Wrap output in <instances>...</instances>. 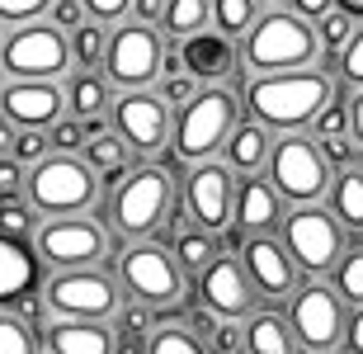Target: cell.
<instances>
[{"label":"cell","instance_id":"obj_1","mask_svg":"<svg viewBox=\"0 0 363 354\" xmlns=\"http://www.w3.org/2000/svg\"><path fill=\"white\" fill-rule=\"evenodd\" d=\"M335 104V85L321 71H269V76H255L250 81V109L264 128H279V133H297L316 123L325 109Z\"/></svg>","mask_w":363,"mask_h":354},{"label":"cell","instance_id":"obj_2","mask_svg":"<svg viewBox=\"0 0 363 354\" xmlns=\"http://www.w3.org/2000/svg\"><path fill=\"white\" fill-rule=\"evenodd\" d=\"M321 52V33L307 24V14L297 10H269L259 14L245 33V62L269 76V71H302Z\"/></svg>","mask_w":363,"mask_h":354},{"label":"cell","instance_id":"obj_3","mask_svg":"<svg viewBox=\"0 0 363 354\" xmlns=\"http://www.w3.org/2000/svg\"><path fill=\"white\" fill-rule=\"evenodd\" d=\"M94 165L90 161H76L71 151L62 156H48V161L33 165L28 175V204L48 213V218H67V213H85L94 204Z\"/></svg>","mask_w":363,"mask_h":354},{"label":"cell","instance_id":"obj_4","mask_svg":"<svg viewBox=\"0 0 363 354\" xmlns=\"http://www.w3.org/2000/svg\"><path fill=\"white\" fill-rule=\"evenodd\" d=\"M71 38L57 24H19L10 38L0 43V67L10 71V81H57L71 67Z\"/></svg>","mask_w":363,"mask_h":354},{"label":"cell","instance_id":"obj_5","mask_svg":"<svg viewBox=\"0 0 363 354\" xmlns=\"http://www.w3.org/2000/svg\"><path fill=\"white\" fill-rule=\"evenodd\" d=\"M170 213V175L161 165H142L118 179V189L108 199V222L118 236H147L161 227Z\"/></svg>","mask_w":363,"mask_h":354},{"label":"cell","instance_id":"obj_6","mask_svg":"<svg viewBox=\"0 0 363 354\" xmlns=\"http://www.w3.org/2000/svg\"><path fill=\"white\" fill-rule=\"evenodd\" d=\"M236 133V95L227 90H199L179 109L175 123V151L184 161H208L213 151H222Z\"/></svg>","mask_w":363,"mask_h":354},{"label":"cell","instance_id":"obj_7","mask_svg":"<svg viewBox=\"0 0 363 354\" xmlns=\"http://www.w3.org/2000/svg\"><path fill=\"white\" fill-rule=\"evenodd\" d=\"M283 245L293 250V260L307 274H325L345 255V222L316 204H297L283 218Z\"/></svg>","mask_w":363,"mask_h":354},{"label":"cell","instance_id":"obj_8","mask_svg":"<svg viewBox=\"0 0 363 354\" xmlns=\"http://www.w3.org/2000/svg\"><path fill=\"white\" fill-rule=\"evenodd\" d=\"M269 179L279 184L283 199L316 204L330 189V156L311 137H279V147L269 151Z\"/></svg>","mask_w":363,"mask_h":354},{"label":"cell","instance_id":"obj_9","mask_svg":"<svg viewBox=\"0 0 363 354\" xmlns=\"http://www.w3.org/2000/svg\"><path fill=\"white\" fill-rule=\"evenodd\" d=\"M118 279L147 307H175V302H184V265L175 255H165L161 245H128L118 260Z\"/></svg>","mask_w":363,"mask_h":354},{"label":"cell","instance_id":"obj_10","mask_svg":"<svg viewBox=\"0 0 363 354\" xmlns=\"http://www.w3.org/2000/svg\"><path fill=\"white\" fill-rule=\"evenodd\" d=\"M43 298H48V312L62 321H104L118 312V288L94 265L90 270H62L43 288Z\"/></svg>","mask_w":363,"mask_h":354},{"label":"cell","instance_id":"obj_11","mask_svg":"<svg viewBox=\"0 0 363 354\" xmlns=\"http://www.w3.org/2000/svg\"><path fill=\"white\" fill-rule=\"evenodd\" d=\"M297 331V345L307 354H325L335 350L345 341V326H350V316H345V298L335 293V284H307L293 293V312H288Z\"/></svg>","mask_w":363,"mask_h":354},{"label":"cell","instance_id":"obj_12","mask_svg":"<svg viewBox=\"0 0 363 354\" xmlns=\"http://www.w3.org/2000/svg\"><path fill=\"white\" fill-rule=\"evenodd\" d=\"M165 57H161V33L151 24H123L108 33V57H104V71L108 81L123 85V90H142L161 76Z\"/></svg>","mask_w":363,"mask_h":354},{"label":"cell","instance_id":"obj_13","mask_svg":"<svg viewBox=\"0 0 363 354\" xmlns=\"http://www.w3.org/2000/svg\"><path fill=\"white\" fill-rule=\"evenodd\" d=\"M108 250V232L99 222L81 218V213H67V218H52L38 227V255L57 270H90L99 265Z\"/></svg>","mask_w":363,"mask_h":354},{"label":"cell","instance_id":"obj_14","mask_svg":"<svg viewBox=\"0 0 363 354\" xmlns=\"http://www.w3.org/2000/svg\"><path fill=\"white\" fill-rule=\"evenodd\" d=\"M184 208L189 218L208 227V232H222L236 213V184H231V165L217 161H199L184 179Z\"/></svg>","mask_w":363,"mask_h":354},{"label":"cell","instance_id":"obj_15","mask_svg":"<svg viewBox=\"0 0 363 354\" xmlns=\"http://www.w3.org/2000/svg\"><path fill=\"white\" fill-rule=\"evenodd\" d=\"M113 128L133 151H156L170 133V104H165V95L123 90V99L113 104Z\"/></svg>","mask_w":363,"mask_h":354},{"label":"cell","instance_id":"obj_16","mask_svg":"<svg viewBox=\"0 0 363 354\" xmlns=\"http://www.w3.org/2000/svg\"><path fill=\"white\" fill-rule=\"evenodd\" d=\"M71 99L57 90V81H10L0 90V114L14 128H52Z\"/></svg>","mask_w":363,"mask_h":354},{"label":"cell","instance_id":"obj_17","mask_svg":"<svg viewBox=\"0 0 363 354\" xmlns=\"http://www.w3.org/2000/svg\"><path fill=\"white\" fill-rule=\"evenodd\" d=\"M203 279V302H208V312H217V316H245L250 307H255V279H250V270H241L236 260H222L217 255L208 270L199 274Z\"/></svg>","mask_w":363,"mask_h":354},{"label":"cell","instance_id":"obj_18","mask_svg":"<svg viewBox=\"0 0 363 354\" xmlns=\"http://www.w3.org/2000/svg\"><path fill=\"white\" fill-rule=\"evenodd\" d=\"M245 270H250V279H255V288L264 293V298H288V293L297 288V260H293V250L279 245L274 236H264V232L245 245Z\"/></svg>","mask_w":363,"mask_h":354},{"label":"cell","instance_id":"obj_19","mask_svg":"<svg viewBox=\"0 0 363 354\" xmlns=\"http://www.w3.org/2000/svg\"><path fill=\"white\" fill-rule=\"evenodd\" d=\"M179 57H184V71H194L199 81H222L231 71V62H236V52H231V33H222V28H199V33H189L184 48H179Z\"/></svg>","mask_w":363,"mask_h":354},{"label":"cell","instance_id":"obj_20","mask_svg":"<svg viewBox=\"0 0 363 354\" xmlns=\"http://www.w3.org/2000/svg\"><path fill=\"white\" fill-rule=\"evenodd\" d=\"M33 284H38L33 250H24L19 236L0 232V302H19L24 293H33Z\"/></svg>","mask_w":363,"mask_h":354},{"label":"cell","instance_id":"obj_21","mask_svg":"<svg viewBox=\"0 0 363 354\" xmlns=\"http://www.w3.org/2000/svg\"><path fill=\"white\" fill-rule=\"evenodd\" d=\"M279 184L274 179H245L241 194H236V218H241L245 232H269V227H279V218H288L279 208Z\"/></svg>","mask_w":363,"mask_h":354},{"label":"cell","instance_id":"obj_22","mask_svg":"<svg viewBox=\"0 0 363 354\" xmlns=\"http://www.w3.org/2000/svg\"><path fill=\"white\" fill-rule=\"evenodd\" d=\"M48 350L52 354H113V336L99 321H57V326H48Z\"/></svg>","mask_w":363,"mask_h":354},{"label":"cell","instance_id":"obj_23","mask_svg":"<svg viewBox=\"0 0 363 354\" xmlns=\"http://www.w3.org/2000/svg\"><path fill=\"white\" fill-rule=\"evenodd\" d=\"M293 350H297L293 321H283L274 312L250 316V326H245V354H293Z\"/></svg>","mask_w":363,"mask_h":354},{"label":"cell","instance_id":"obj_24","mask_svg":"<svg viewBox=\"0 0 363 354\" xmlns=\"http://www.w3.org/2000/svg\"><path fill=\"white\" fill-rule=\"evenodd\" d=\"M269 137H264V123H236V133L227 142V165L231 170H259L269 165Z\"/></svg>","mask_w":363,"mask_h":354},{"label":"cell","instance_id":"obj_25","mask_svg":"<svg viewBox=\"0 0 363 354\" xmlns=\"http://www.w3.org/2000/svg\"><path fill=\"white\" fill-rule=\"evenodd\" d=\"M330 213L350 232H363V170H354V165L340 170V179L330 184Z\"/></svg>","mask_w":363,"mask_h":354},{"label":"cell","instance_id":"obj_26","mask_svg":"<svg viewBox=\"0 0 363 354\" xmlns=\"http://www.w3.org/2000/svg\"><path fill=\"white\" fill-rule=\"evenodd\" d=\"M67 99H71V109H76V118H99V114L108 109V81H99V76L81 71V76L71 81Z\"/></svg>","mask_w":363,"mask_h":354},{"label":"cell","instance_id":"obj_27","mask_svg":"<svg viewBox=\"0 0 363 354\" xmlns=\"http://www.w3.org/2000/svg\"><path fill=\"white\" fill-rule=\"evenodd\" d=\"M208 19H213V0H170V10H165V28H170L175 38L199 33Z\"/></svg>","mask_w":363,"mask_h":354},{"label":"cell","instance_id":"obj_28","mask_svg":"<svg viewBox=\"0 0 363 354\" xmlns=\"http://www.w3.org/2000/svg\"><path fill=\"white\" fill-rule=\"evenodd\" d=\"M85 161L94 165V175H118L123 161H128V142L123 137H108V133H94L85 142Z\"/></svg>","mask_w":363,"mask_h":354},{"label":"cell","instance_id":"obj_29","mask_svg":"<svg viewBox=\"0 0 363 354\" xmlns=\"http://www.w3.org/2000/svg\"><path fill=\"white\" fill-rule=\"evenodd\" d=\"M71 57L81 62V67H94V62H104L108 57V33L99 19H85V24H76V33H71Z\"/></svg>","mask_w":363,"mask_h":354},{"label":"cell","instance_id":"obj_30","mask_svg":"<svg viewBox=\"0 0 363 354\" xmlns=\"http://www.w3.org/2000/svg\"><path fill=\"white\" fill-rule=\"evenodd\" d=\"M175 250H179V265H184L189 274H203V270L217 260V241H213V232H208V227H199V232H184Z\"/></svg>","mask_w":363,"mask_h":354},{"label":"cell","instance_id":"obj_31","mask_svg":"<svg viewBox=\"0 0 363 354\" xmlns=\"http://www.w3.org/2000/svg\"><path fill=\"white\" fill-rule=\"evenodd\" d=\"M335 293L350 307H363V250L354 245V250H345L335 265Z\"/></svg>","mask_w":363,"mask_h":354},{"label":"cell","instance_id":"obj_32","mask_svg":"<svg viewBox=\"0 0 363 354\" xmlns=\"http://www.w3.org/2000/svg\"><path fill=\"white\" fill-rule=\"evenodd\" d=\"M0 354H38V336L19 312H0Z\"/></svg>","mask_w":363,"mask_h":354},{"label":"cell","instance_id":"obj_33","mask_svg":"<svg viewBox=\"0 0 363 354\" xmlns=\"http://www.w3.org/2000/svg\"><path fill=\"white\" fill-rule=\"evenodd\" d=\"M213 24L222 28V33H250V24H255V0H213Z\"/></svg>","mask_w":363,"mask_h":354},{"label":"cell","instance_id":"obj_34","mask_svg":"<svg viewBox=\"0 0 363 354\" xmlns=\"http://www.w3.org/2000/svg\"><path fill=\"white\" fill-rule=\"evenodd\" d=\"M147 354H213V350H208L194 331H184V326H161L156 336H151Z\"/></svg>","mask_w":363,"mask_h":354},{"label":"cell","instance_id":"obj_35","mask_svg":"<svg viewBox=\"0 0 363 354\" xmlns=\"http://www.w3.org/2000/svg\"><path fill=\"white\" fill-rule=\"evenodd\" d=\"M354 28H359V24H354V14L340 10V5H335V10H325L321 19H316V33H321V43H325V48H335V52L354 38Z\"/></svg>","mask_w":363,"mask_h":354},{"label":"cell","instance_id":"obj_36","mask_svg":"<svg viewBox=\"0 0 363 354\" xmlns=\"http://www.w3.org/2000/svg\"><path fill=\"white\" fill-rule=\"evenodd\" d=\"M52 14V0H0V24H33Z\"/></svg>","mask_w":363,"mask_h":354},{"label":"cell","instance_id":"obj_37","mask_svg":"<svg viewBox=\"0 0 363 354\" xmlns=\"http://www.w3.org/2000/svg\"><path fill=\"white\" fill-rule=\"evenodd\" d=\"M90 142V128H85V118H57L52 123V147L57 151H76Z\"/></svg>","mask_w":363,"mask_h":354},{"label":"cell","instance_id":"obj_38","mask_svg":"<svg viewBox=\"0 0 363 354\" xmlns=\"http://www.w3.org/2000/svg\"><path fill=\"white\" fill-rule=\"evenodd\" d=\"M340 71H345L350 85H363V24L354 28V38L340 48Z\"/></svg>","mask_w":363,"mask_h":354},{"label":"cell","instance_id":"obj_39","mask_svg":"<svg viewBox=\"0 0 363 354\" xmlns=\"http://www.w3.org/2000/svg\"><path fill=\"white\" fill-rule=\"evenodd\" d=\"M48 147H52V137H43V128H19V142H14V156L19 161H48Z\"/></svg>","mask_w":363,"mask_h":354},{"label":"cell","instance_id":"obj_40","mask_svg":"<svg viewBox=\"0 0 363 354\" xmlns=\"http://www.w3.org/2000/svg\"><path fill=\"white\" fill-rule=\"evenodd\" d=\"M0 232H5V236H28V232H33V213H28L24 204L5 199V204H0Z\"/></svg>","mask_w":363,"mask_h":354},{"label":"cell","instance_id":"obj_41","mask_svg":"<svg viewBox=\"0 0 363 354\" xmlns=\"http://www.w3.org/2000/svg\"><path fill=\"white\" fill-rule=\"evenodd\" d=\"M194 95H199V76H194V71H170V76H165V104H179V109H184Z\"/></svg>","mask_w":363,"mask_h":354},{"label":"cell","instance_id":"obj_42","mask_svg":"<svg viewBox=\"0 0 363 354\" xmlns=\"http://www.w3.org/2000/svg\"><path fill=\"white\" fill-rule=\"evenodd\" d=\"M316 137H354V133H350V109L330 104V109L316 118Z\"/></svg>","mask_w":363,"mask_h":354},{"label":"cell","instance_id":"obj_43","mask_svg":"<svg viewBox=\"0 0 363 354\" xmlns=\"http://www.w3.org/2000/svg\"><path fill=\"white\" fill-rule=\"evenodd\" d=\"M85 14L90 19H99V24H113V19H123V14L133 10V0H81Z\"/></svg>","mask_w":363,"mask_h":354},{"label":"cell","instance_id":"obj_44","mask_svg":"<svg viewBox=\"0 0 363 354\" xmlns=\"http://www.w3.org/2000/svg\"><path fill=\"white\" fill-rule=\"evenodd\" d=\"M24 184V170H19V156H0V199H14Z\"/></svg>","mask_w":363,"mask_h":354},{"label":"cell","instance_id":"obj_45","mask_svg":"<svg viewBox=\"0 0 363 354\" xmlns=\"http://www.w3.org/2000/svg\"><path fill=\"white\" fill-rule=\"evenodd\" d=\"M213 350H217V354H245L241 326H217V331H213Z\"/></svg>","mask_w":363,"mask_h":354},{"label":"cell","instance_id":"obj_46","mask_svg":"<svg viewBox=\"0 0 363 354\" xmlns=\"http://www.w3.org/2000/svg\"><path fill=\"white\" fill-rule=\"evenodd\" d=\"M81 14H85L81 0H52V24H57V28H76V24H85Z\"/></svg>","mask_w":363,"mask_h":354},{"label":"cell","instance_id":"obj_47","mask_svg":"<svg viewBox=\"0 0 363 354\" xmlns=\"http://www.w3.org/2000/svg\"><path fill=\"white\" fill-rule=\"evenodd\" d=\"M133 10L142 24H165V10H170V0H133Z\"/></svg>","mask_w":363,"mask_h":354},{"label":"cell","instance_id":"obj_48","mask_svg":"<svg viewBox=\"0 0 363 354\" xmlns=\"http://www.w3.org/2000/svg\"><path fill=\"white\" fill-rule=\"evenodd\" d=\"M316 142L325 147V156H330V161H340V165H350V161H354V151H350V137H316Z\"/></svg>","mask_w":363,"mask_h":354},{"label":"cell","instance_id":"obj_49","mask_svg":"<svg viewBox=\"0 0 363 354\" xmlns=\"http://www.w3.org/2000/svg\"><path fill=\"white\" fill-rule=\"evenodd\" d=\"M345 345H350V354H363V307H354L350 326H345Z\"/></svg>","mask_w":363,"mask_h":354},{"label":"cell","instance_id":"obj_50","mask_svg":"<svg viewBox=\"0 0 363 354\" xmlns=\"http://www.w3.org/2000/svg\"><path fill=\"white\" fill-rule=\"evenodd\" d=\"M147 321H151V307H147V302H137V307H128V312H123V331H147Z\"/></svg>","mask_w":363,"mask_h":354},{"label":"cell","instance_id":"obj_51","mask_svg":"<svg viewBox=\"0 0 363 354\" xmlns=\"http://www.w3.org/2000/svg\"><path fill=\"white\" fill-rule=\"evenodd\" d=\"M350 133H354V142L363 147V90L350 99Z\"/></svg>","mask_w":363,"mask_h":354},{"label":"cell","instance_id":"obj_52","mask_svg":"<svg viewBox=\"0 0 363 354\" xmlns=\"http://www.w3.org/2000/svg\"><path fill=\"white\" fill-rule=\"evenodd\" d=\"M297 14H307V19H321L325 10H335V0H293Z\"/></svg>","mask_w":363,"mask_h":354},{"label":"cell","instance_id":"obj_53","mask_svg":"<svg viewBox=\"0 0 363 354\" xmlns=\"http://www.w3.org/2000/svg\"><path fill=\"white\" fill-rule=\"evenodd\" d=\"M14 142H19L14 123H10V118H0V156H14Z\"/></svg>","mask_w":363,"mask_h":354},{"label":"cell","instance_id":"obj_54","mask_svg":"<svg viewBox=\"0 0 363 354\" xmlns=\"http://www.w3.org/2000/svg\"><path fill=\"white\" fill-rule=\"evenodd\" d=\"M335 5H340V10H350L354 19H363V0H335Z\"/></svg>","mask_w":363,"mask_h":354},{"label":"cell","instance_id":"obj_55","mask_svg":"<svg viewBox=\"0 0 363 354\" xmlns=\"http://www.w3.org/2000/svg\"><path fill=\"white\" fill-rule=\"evenodd\" d=\"M113 354H147V350H137L133 341H123V345H118V350H113Z\"/></svg>","mask_w":363,"mask_h":354}]
</instances>
